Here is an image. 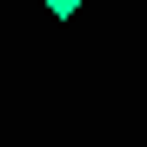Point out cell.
I'll use <instances>...</instances> for the list:
<instances>
[{
  "mask_svg": "<svg viewBox=\"0 0 147 147\" xmlns=\"http://www.w3.org/2000/svg\"><path fill=\"white\" fill-rule=\"evenodd\" d=\"M40 7H47V13H54V20H74V13H80V7H87V0H40Z\"/></svg>",
  "mask_w": 147,
  "mask_h": 147,
  "instance_id": "1",
  "label": "cell"
}]
</instances>
